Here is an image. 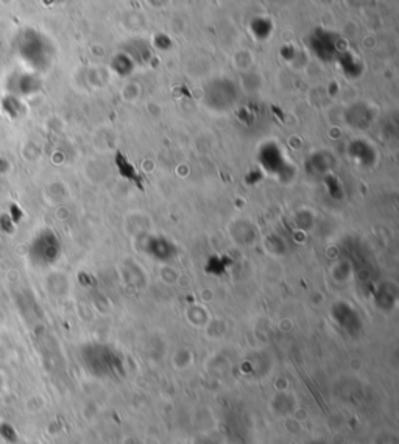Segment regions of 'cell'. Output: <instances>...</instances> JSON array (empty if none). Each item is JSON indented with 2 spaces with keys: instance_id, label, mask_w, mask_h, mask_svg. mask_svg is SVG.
Segmentation results:
<instances>
[{
  "instance_id": "obj_1",
  "label": "cell",
  "mask_w": 399,
  "mask_h": 444,
  "mask_svg": "<svg viewBox=\"0 0 399 444\" xmlns=\"http://www.w3.org/2000/svg\"><path fill=\"white\" fill-rule=\"evenodd\" d=\"M61 256V242L52 230L39 231L28 247V259L37 267H50Z\"/></svg>"
},
{
  "instance_id": "obj_2",
  "label": "cell",
  "mask_w": 399,
  "mask_h": 444,
  "mask_svg": "<svg viewBox=\"0 0 399 444\" xmlns=\"http://www.w3.org/2000/svg\"><path fill=\"white\" fill-rule=\"evenodd\" d=\"M145 251L153 259L159 262H169L176 256V245L164 236H152L147 240Z\"/></svg>"
},
{
  "instance_id": "obj_3",
  "label": "cell",
  "mask_w": 399,
  "mask_h": 444,
  "mask_svg": "<svg viewBox=\"0 0 399 444\" xmlns=\"http://www.w3.org/2000/svg\"><path fill=\"white\" fill-rule=\"evenodd\" d=\"M325 185H326L327 194H329L332 198H336V200H340L342 195H343V190H342L340 181H338L337 178H334V176H327V178L325 179Z\"/></svg>"
}]
</instances>
